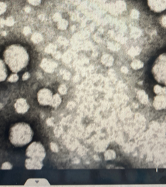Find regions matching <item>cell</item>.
<instances>
[{
  "label": "cell",
  "mask_w": 166,
  "mask_h": 187,
  "mask_svg": "<svg viewBox=\"0 0 166 187\" xmlns=\"http://www.w3.org/2000/svg\"><path fill=\"white\" fill-rule=\"evenodd\" d=\"M3 56L5 64L15 73L23 70L29 62V55L27 51L18 44L8 46L5 49Z\"/></svg>",
  "instance_id": "cell-1"
},
{
  "label": "cell",
  "mask_w": 166,
  "mask_h": 187,
  "mask_svg": "<svg viewBox=\"0 0 166 187\" xmlns=\"http://www.w3.org/2000/svg\"><path fill=\"white\" fill-rule=\"evenodd\" d=\"M33 137V129L29 124L24 122L15 123L9 131V141L17 147H24L28 145L32 141Z\"/></svg>",
  "instance_id": "cell-2"
},
{
  "label": "cell",
  "mask_w": 166,
  "mask_h": 187,
  "mask_svg": "<svg viewBox=\"0 0 166 187\" xmlns=\"http://www.w3.org/2000/svg\"><path fill=\"white\" fill-rule=\"evenodd\" d=\"M152 73L158 83L166 86V53H162L155 59Z\"/></svg>",
  "instance_id": "cell-3"
},
{
  "label": "cell",
  "mask_w": 166,
  "mask_h": 187,
  "mask_svg": "<svg viewBox=\"0 0 166 187\" xmlns=\"http://www.w3.org/2000/svg\"><path fill=\"white\" fill-rule=\"evenodd\" d=\"M26 154L28 158L43 161L46 157V151L41 142H33L28 146Z\"/></svg>",
  "instance_id": "cell-4"
},
{
  "label": "cell",
  "mask_w": 166,
  "mask_h": 187,
  "mask_svg": "<svg viewBox=\"0 0 166 187\" xmlns=\"http://www.w3.org/2000/svg\"><path fill=\"white\" fill-rule=\"evenodd\" d=\"M37 101L43 106H47L51 104L53 95L52 91L47 88H43L37 93Z\"/></svg>",
  "instance_id": "cell-5"
},
{
  "label": "cell",
  "mask_w": 166,
  "mask_h": 187,
  "mask_svg": "<svg viewBox=\"0 0 166 187\" xmlns=\"http://www.w3.org/2000/svg\"><path fill=\"white\" fill-rule=\"evenodd\" d=\"M148 5L152 11L161 13L166 9V0H147Z\"/></svg>",
  "instance_id": "cell-6"
},
{
  "label": "cell",
  "mask_w": 166,
  "mask_h": 187,
  "mask_svg": "<svg viewBox=\"0 0 166 187\" xmlns=\"http://www.w3.org/2000/svg\"><path fill=\"white\" fill-rule=\"evenodd\" d=\"M15 109L17 113L25 114L26 113L28 110L29 109V105L27 101L24 98H20L18 99L14 104Z\"/></svg>",
  "instance_id": "cell-7"
},
{
  "label": "cell",
  "mask_w": 166,
  "mask_h": 187,
  "mask_svg": "<svg viewBox=\"0 0 166 187\" xmlns=\"http://www.w3.org/2000/svg\"><path fill=\"white\" fill-rule=\"evenodd\" d=\"M25 166L28 170H41L43 167L42 161L28 158L25 161Z\"/></svg>",
  "instance_id": "cell-8"
},
{
  "label": "cell",
  "mask_w": 166,
  "mask_h": 187,
  "mask_svg": "<svg viewBox=\"0 0 166 187\" xmlns=\"http://www.w3.org/2000/svg\"><path fill=\"white\" fill-rule=\"evenodd\" d=\"M153 107L156 110H164L166 109V94L158 95L153 99Z\"/></svg>",
  "instance_id": "cell-9"
},
{
  "label": "cell",
  "mask_w": 166,
  "mask_h": 187,
  "mask_svg": "<svg viewBox=\"0 0 166 187\" xmlns=\"http://www.w3.org/2000/svg\"><path fill=\"white\" fill-rule=\"evenodd\" d=\"M26 186H50L51 184L45 179H30L25 183Z\"/></svg>",
  "instance_id": "cell-10"
},
{
  "label": "cell",
  "mask_w": 166,
  "mask_h": 187,
  "mask_svg": "<svg viewBox=\"0 0 166 187\" xmlns=\"http://www.w3.org/2000/svg\"><path fill=\"white\" fill-rule=\"evenodd\" d=\"M8 69L5 61L0 58V83L6 80L8 77Z\"/></svg>",
  "instance_id": "cell-11"
},
{
  "label": "cell",
  "mask_w": 166,
  "mask_h": 187,
  "mask_svg": "<svg viewBox=\"0 0 166 187\" xmlns=\"http://www.w3.org/2000/svg\"><path fill=\"white\" fill-rule=\"evenodd\" d=\"M137 95L138 99L142 104H147L148 103V101H149L148 96L143 90H140L137 92Z\"/></svg>",
  "instance_id": "cell-12"
},
{
  "label": "cell",
  "mask_w": 166,
  "mask_h": 187,
  "mask_svg": "<svg viewBox=\"0 0 166 187\" xmlns=\"http://www.w3.org/2000/svg\"><path fill=\"white\" fill-rule=\"evenodd\" d=\"M61 101H62V99L60 97V95L58 94H55L53 97V99H52L50 106L53 107V108H57V107H58L61 104Z\"/></svg>",
  "instance_id": "cell-13"
},
{
  "label": "cell",
  "mask_w": 166,
  "mask_h": 187,
  "mask_svg": "<svg viewBox=\"0 0 166 187\" xmlns=\"http://www.w3.org/2000/svg\"><path fill=\"white\" fill-rule=\"evenodd\" d=\"M116 157V154L113 150H108L104 153V158L106 161L114 160Z\"/></svg>",
  "instance_id": "cell-14"
},
{
  "label": "cell",
  "mask_w": 166,
  "mask_h": 187,
  "mask_svg": "<svg viewBox=\"0 0 166 187\" xmlns=\"http://www.w3.org/2000/svg\"><path fill=\"white\" fill-rule=\"evenodd\" d=\"M154 93L157 95H164L166 94V87H161L160 85H157L153 87Z\"/></svg>",
  "instance_id": "cell-15"
},
{
  "label": "cell",
  "mask_w": 166,
  "mask_h": 187,
  "mask_svg": "<svg viewBox=\"0 0 166 187\" xmlns=\"http://www.w3.org/2000/svg\"><path fill=\"white\" fill-rule=\"evenodd\" d=\"M108 145V142H106L105 141H101L100 143H98V145H96V151H98V152H102V151H104L106 150V148H107Z\"/></svg>",
  "instance_id": "cell-16"
},
{
  "label": "cell",
  "mask_w": 166,
  "mask_h": 187,
  "mask_svg": "<svg viewBox=\"0 0 166 187\" xmlns=\"http://www.w3.org/2000/svg\"><path fill=\"white\" fill-rule=\"evenodd\" d=\"M131 67H132V69H135V70H137V69H140L141 68H142L143 67V63L140 60H134V61L131 63Z\"/></svg>",
  "instance_id": "cell-17"
},
{
  "label": "cell",
  "mask_w": 166,
  "mask_h": 187,
  "mask_svg": "<svg viewBox=\"0 0 166 187\" xmlns=\"http://www.w3.org/2000/svg\"><path fill=\"white\" fill-rule=\"evenodd\" d=\"M102 61L106 65L111 66L114 62V59L112 57L109 55H104L102 58Z\"/></svg>",
  "instance_id": "cell-18"
},
{
  "label": "cell",
  "mask_w": 166,
  "mask_h": 187,
  "mask_svg": "<svg viewBox=\"0 0 166 187\" xmlns=\"http://www.w3.org/2000/svg\"><path fill=\"white\" fill-rule=\"evenodd\" d=\"M68 25L67 21L65 20H61L58 21L57 27L60 30H65Z\"/></svg>",
  "instance_id": "cell-19"
},
{
  "label": "cell",
  "mask_w": 166,
  "mask_h": 187,
  "mask_svg": "<svg viewBox=\"0 0 166 187\" xmlns=\"http://www.w3.org/2000/svg\"><path fill=\"white\" fill-rule=\"evenodd\" d=\"M19 76L17 73H14L10 75V77L8 78V81L10 83H15L19 80Z\"/></svg>",
  "instance_id": "cell-20"
},
{
  "label": "cell",
  "mask_w": 166,
  "mask_h": 187,
  "mask_svg": "<svg viewBox=\"0 0 166 187\" xmlns=\"http://www.w3.org/2000/svg\"><path fill=\"white\" fill-rule=\"evenodd\" d=\"M13 165L9 162H5L2 164V169L3 170H11Z\"/></svg>",
  "instance_id": "cell-21"
},
{
  "label": "cell",
  "mask_w": 166,
  "mask_h": 187,
  "mask_svg": "<svg viewBox=\"0 0 166 187\" xmlns=\"http://www.w3.org/2000/svg\"><path fill=\"white\" fill-rule=\"evenodd\" d=\"M140 52V50L137 48H134V47H132L130 51L128 53L131 56H134V55H138Z\"/></svg>",
  "instance_id": "cell-22"
},
{
  "label": "cell",
  "mask_w": 166,
  "mask_h": 187,
  "mask_svg": "<svg viewBox=\"0 0 166 187\" xmlns=\"http://www.w3.org/2000/svg\"><path fill=\"white\" fill-rule=\"evenodd\" d=\"M7 9V5L4 2H0V15H2L5 12Z\"/></svg>",
  "instance_id": "cell-23"
},
{
  "label": "cell",
  "mask_w": 166,
  "mask_h": 187,
  "mask_svg": "<svg viewBox=\"0 0 166 187\" xmlns=\"http://www.w3.org/2000/svg\"><path fill=\"white\" fill-rule=\"evenodd\" d=\"M59 92L62 95H65L67 93V89L65 85H61V86L59 87Z\"/></svg>",
  "instance_id": "cell-24"
},
{
  "label": "cell",
  "mask_w": 166,
  "mask_h": 187,
  "mask_svg": "<svg viewBox=\"0 0 166 187\" xmlns=\"http://www.w3.org/2000/svg\"><path fill=\"white\" fill-rule=\"evenodd\" d=\"M27 2L30 5H32L33 6H37L40 5L41 3V0H27Z\"/></svg>",
  "instance_id": "cell-25"
},
{
  "label": "cell",
  "mask_w": 166,
  "mask_h": 187,
  "mask_svg": "<svg viewBox=\"0 0 166 187\" xmlns=\"http://www.w3.org/2000/svg\"><path fill=\"white\" fill-rule=\"evenodd\" d=\"M50 147H51V151L53 152H54V153H57V152L59 151L58 146H57V144L55 143V142H51V145H50Z\"/></svg>",
  "instance_id": "cell-26"
},
{
  "label": "cell",
  "mask_w": 166,
  "mask_h": 187,
  "mask_svg": "<svg viewBox=\"0 0 166 187\" xmlns=\"http://www.w3.org/2000/svg\"><path fill=\"white\" fill-rule=\"evenodd\" d=\"M30 77H31V75L29 73L26 72L23 74V77H22V79H23V81H26V80H28V79H29Z\"/></svg>",
  "instance_id": "cell-27"
},
{
  "label": "cell",
  "mask_w": 166,
  "mask_h": 187,
  "mask_svg": "<svg viewBox=\"0 0 166 187\" xmlns=\"http://www.w3.org/2000/svg\"><path fill=\"white\" fill-rule=\"evenodd\" d=\"M161 23L163 26L164 27H166V15H164V16L161 18Z\"/></svg>",
  "instance_id": "cell-28"
},
{
  "label": "cell",
  "mask_w": 166,
  "mask_h": 187,
  "mask_svg": "<svg viewBox=\"0 0 166 187\" xmlns=\"http://www.w3.org/2000/svg\"><path fill=\"white\" fill-rule=\"evenodd\" d=\"M122 71L124 73H128V69L126 67H122Z\"/></svg>",
  "instance_id": "cell-29"
}]
</instances>
